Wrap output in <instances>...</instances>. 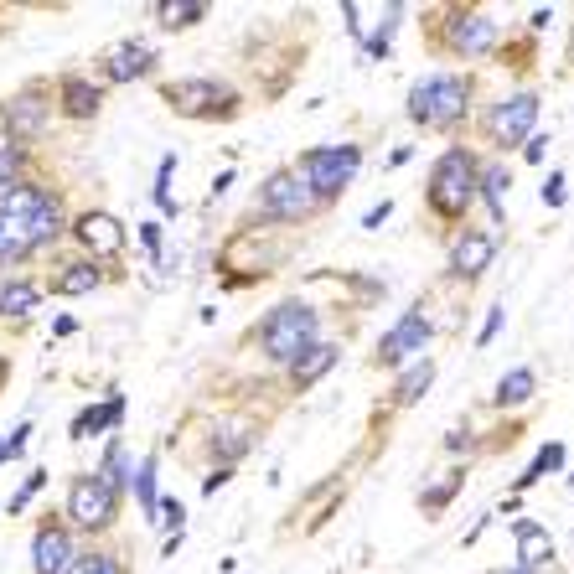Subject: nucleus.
I'll return each instance as SVG.
<instances>
[{
    "instance_id": "obj_9",
    "label": "nucleus",
    "mask_w": 574,
    "mask_h": 574,
    "mask_svg": "<svg viewBox=\"0 0 574 574\" xmlns=\"http://www.w3.org/2000/svg\"><path fill=\"white\" fill-rule=\"evenodd\" d=\"M533 125H538V94L523 88V94H507L487 109V140L492 145H528L533 140Z\"/></svg>"
},
{
    "instance_id": "obj_14",
    "label": "nucleus",
    "mask_w": 574,
    "mask_h": 574,
    "mask_svg": "<svg viewBox=\"0 0 574 574\" xmlns=\"http://www.w3.org/2000/svg\"><path fill=\"white\" fill-rule=\"evenodd\" d=\"M497 259V238L481 233V228H466L456 233V244H450V269H456L461 280H481Z\"/></svg>"
},
{
    "instance_id": "obj_23",
    "label": "nucleus",
    "mask_w": 574,
    "mask_h": 574,
    "mask_svg": "<svg viewBox=\"0 0 574 574\" xmlns=\"http://www.w3.org/2000/svg\"><path fill=\"white\" fill-rule=\"evenodd\" d=\"M399 21H404V6H383L378 26H373V32H362V57H368V63L388 52V42H394V32H399Z\"/></svg>"
},
{
    "instance_id": "obj_15",
    "label": "nucleus",
    "mask_w": 574,
    "mask_h": 574,
    "mask_svg": "<svg viewBox=\"0 0 574 574\" xmlns=\"http://www.w3.org/2000/svg\"><path fill=\"white\" fill-rule=\"evenodd\" d=\"M73 564V538L63 523H42L37 538H32V569L37 574H68Z\"/></svg>"
},
{
    "instance_id": "obj_27",
    "label": "nucleus",
    "mask_w": 574,
    "mask_h": 574,
    "mask_svg": "<svg viewBox=\"0 0 574 574\" xmlns=\"http://www.w3.org/2000/svg\"><path fill=\"white\" fill-rule=\"evenodd\" d=\"M507 187H512V181H507L502 166H487V171H481V181H476V197H487V207H492L497 223L507 218Z\"/></svg>"
},
{
    "instance_id": "obj_29",
    "label": "nucleus",
    "mask_w": 574,
    "mask_h": 574,
    "mask_svg": "<svg viewBox=\"0 0 574 574\" xmlns=\"http://www.w3.org/2000/svg\"><path fill=\"white\" fill-rule=\"evenodd\" d=\"M559 466H564V445H559V440H549V445H543L538 456H533V466L518 476V492H528L538 476H549V471H559Z\"/></svg>"
},
{
    "instance_id": "obj_37",
    "label": "nucleus",
    "mask_w": 574,
    "mask_h": 574,
    "mask_svg": "<svg viewBox=\"0 0 574 574\" xmlns=\"http://www.w3.org/2000/svg\"><path fill=\"white\" fill-rule=\"evenodd\" d=\"M156 512H161V518H156V523H171V528H176V533H181V518H187V507H181V502H176V497H166V502H161V507H156Z\"/></svg>"
},
{
    "instance_id": "obj_8",
    "label": "nucleus",
    "mask_w": 574,
    "mask_h": 574,
    "mask_svg": "<svg viewBox=\"0 0 574 574\" xmlns=\"http://www.w3.org/2000/svg\"><path fill=\"white\" fill-rule=\"evenodd\" d=\"M316 207L321 202L311 197V187L295 171H269L264 176V187H259V213L264 218H275V223H306Z\"/></svg>"
},
{
    "instance_id": "obj_28",
    "label": "nucleus",
    "mask_w": 574,
    "mask_h": 574,
    "mask_svg": "<svg viewBox=\"0 0 574 574\" xmlns=\"http://www.w3.org/2000/svg\"><path fill=\"white\" fill-rule=\"evenodd\" d=\"M249 445H254V430H249V425H223V430L213 435V456H218L223 466H233Z\"/></svg>"
},
{
    "instance_id": "obj_41",
    "label": "nucleus",
    "mask_w": 574,
    "mask_h": 574,
    "mask_svg": "<svg viewBox=\"0 0 574 574\" xmlns=\"http://www.w3.org/2000/svg\"><path fill=\"white\" fill-rule=\"evenodd\" d=\"M140 238H145V249H150V254H161V223H145Z\"/></svg>"
},
{
    "instance_id": "obj_11",
    "label": "nucleus",
    "mask_w": 574,
    "mask_h": 574,
    "mask_svg": "<svg viewBox=\"0 0 574 574\" xmlns=\"http://www.w3.org/2000/svg\"><path fill=\"white\" fill-rule=\"evenodd\" d=\"M47 119H52V104L42 99V88H21V94L0 109V125H6L11 145H21V150L32 145V140H42Z\"/></svg>"
},
{
    "instance_id": "obj_31",
    "label": "nucleus",
    "mask_w": 574,
    "mask_h": 574,
    "mask_svg": "<svg viewBox=\"0 0 574 574\" xmlns=\"http://www.w3.org/2000/svg\"><path fill=\"white\" fill-rule=\"evenodd\" d=\"M461 481H466V471H445V481H435L430 492H419V507H425V512H440L450 497L461 492Z\"/></svg>"
},
{
    "instance_id": "obj_40",
    "label": "nucleus",
    "mask_w": 574,
    "mask_h": 574,
    "mask_svg": "<svg viewBox=\"0 0 574 574\" xmlns=\"http://www.w3.org/2000/svg\"><path fill=\"white\" fill-rule=\"evenodd\" d=\"M502 316H507V311H502V306H497V311H492V316H487V326H481V337H476V342H481V347H487V342H492V337H497V331H502Z\"/></svg>"
},
{
    "instance_id": "obj_26",
    "label": "nucleus",
    "mask_w": 574,
    "mask_h": 574,
    "mask_svg": "<svg viewBox=\"0 0 574 574\" xmlns=\"http://www.w3.org/2000/svg\"><path fill=\"white\" fill-rule=\"evenodd\" d=\"M37 300H42V290L32 280H11V285H0V316H32Z\"/></svg>"
},
{
    "instance_id": "obj_43",
    "label": "nucleus",
    "mask_w": 574,
    "mask_h": 574,
    "mask_svg": "<svg viewBox=\"0 0 574 574\" xmlns=\"http://www.w3.org/2000/svg\"><path fill=\"white\" fill-rule=\"evenodd\" d=\"M487 574H533V569H518V564H497V569H487Z\"/></svg>"
},
{
    "instance_id": "obj_36",
    "label": "nucleus",
    "mask_w": 574,
    "mask_h": 574,
    "mask_svg": "<svg viewBox=\"0 0 574 574\" xmlns=\"http://www.w3.org/2000/svg\"><path fill=\"white\" fill-rule=\"evenodd\" d=\"M543 202L564 207V171H549V181H543Z\"/></svg>"
},
{
    "instance_id": "obj_13",
    "label": "nucleus",
    "mask_w": 574,
    "mask_h": 574,
    "mask_svg": "<svg viewBox=\"0 0 574 574\" xmlns=\"http://www.w3.org/2000/svg\"><path fill=\"white\" fill-rule=\"evenodd\" d=\"M73 238H78V244H83L88 254H99V259L125 254V244H130L125 223H119L114 213H83V218L73 223Z\"/></svg>"
},
{
    "instance_id": "obj_34",
    "label": "nucleus",
    "mask_w": 574,
    "mask_h": 574,
    "mask_svg": "<svg viewBox=\"0 0 574 574\" xmlns=\"http://www.w3.org/2000/svg\"><path fill=\"white\" fill-rule=\"evenodd\" d=\"M68 574H119V564H114V554H73Z\"/></svg>"
},
{
    "instance_id": "obj_5",
    "label": "nucleus",
    "mask_w": 574,
    "mask_h": 574,
    "mask_svg": "<svg viewBox=\"0 0 574 574\" xmlns=\"http://www.w3.org/2000/svg\"><path fill=\"white\" fill-rule=\"evenodd\" d=\"M357 166H362V145H316V150H306L300 156V166H295V176L311 187V197L326 207L331 197H342L347 187H352V176H357Z\"/></svg>"
},
{
    "instance_id": "obj_18",
    "label": "nucleus",
    "mask_w": 574,
    "mask_h": 574,
    "mask_svg": "<svg viewBox=\"0 0 574 574\" xmlns=\"http://www.w3.org/2000/svg\"><path fill=\"white\" fill-rule=\"evenodd\" d=\"M57 104H63L68 119H94L99 104H104V88H99V83H88L83 73H68L63 83H57Z\"/></svg>"
},
{
    "instance_id": "obj_30",
    "label": "nucleus",
    "mask_w": 574,
    "mask_h": 574,
    "mask_svg": "<svg viewBox=\"0 0 574 574\" xmlns=\"http://www.w3.org/2000/svg\"><path fill=\"white\" fill-rule=\"evenodd\" d=\"M135 497H140V512L150 523H156V507H161V497H156V456H145L140 461V476H135Z\"/></svg>"
},
{
    "instance_id": "obj_19",
    "label": "nucleus",
    "mask_w": 574,
    "mask_h": 574,
    "mask_svg": "<svg viewBox=\"0 0 574 574\" xmlns=\"http://www.w3.org/2000/svg\"><path fill=\"white\" fill-rule=\"evenodd\" d=\"M337 357H342V347L337 342H316V347H306L295 362H290V383L295 388H311V383H321L331 368H337Z\"/></svg>"
},
{
    "instance_id": "obj_4",
    "label": "nucleus",
    "mask_w": 574,
    "mask_h": 574,
    "mask_svg": "<svg viewBox=\"0 0 574 574\" xmlns=\"http://www.w3.org/2000/svg\"><path fill=\"white\" fill-rule=\"evenodd\" d=\"M321 342V316L306 306V300H280L275 311H269L264 321H259V347H264V357L269 362H290L306 352V347H316Z\"/></svg>"
},
{
    "instance_id": "obj_42",
    "label": "nucleus",
    "mask_w": 574,
    "mask_h": 574,
    "mask_svg": "<svg viewBox=\"0 0 574 574\" xmlns=\"http://www.w3.org/2000/svg\"><path fill=\"white\" fill-rule=\"evenodd\" d=\"M543 145H549V140H543V135H533V140H528V150H523V156H528V161H543Z\"/></svg>"
},
{
    "instance_id": "obj_2",
    "label": "nucleus",
    "mask_w": 574,
    "mask_h": 574,
    "mask_svg": "<svg viewBox=\"0 0 574 574\" xmlns=\"http://www.w3.org/2000/svg\"><path fill=\"white\" fill-rule=\"evenodd\" d=\"M476 181H481V161L471 156L466 145H450L445 156L430 166V187H425L435 218L461 223L471 213V202H476Z\"/></svg>"
},
{
    "instance_id": "obj_38",
    "label": "nucleus",
    "mask_w": 574,
    "mask_h": 574,
    "mask_svg": "<svg viewBox=\"0 0 574 574\" xmlns=\"http://www.w3.org/2000/svg\"><path fill=\"white\" fill-rule=\"evenodd\" d=\"M388 213H394V202L383 197L378 207H368V218H362V228H368V233H373V228H383V218H388Z\"/></svg>"
},
{
    "instance_id": "obj_12",
    "label": "nucleus",
    "mask_w": 574,
    "mask_h": 574,
    "mask_svg": "<svg viewBox=\"0 0 574 574\" xmlns=\"http://www.w3.org/2000/svg\"><path fill=\"white\" fill-rule=\"evenodd\" d=\"M445 42H450V52H461V57H487L497 47V21L481 16V11H450Z\"/></svg>"
},
{
    "instance_id": "obj_35",
    "label": "nucleus",
    "mask_w": 574,
    "mask_h": 574,
    "mask_svg": "<svg viewBox=\"0 0 574 574\" xmlns=\"http://www.w3.org/2000/svg\"><path fill=\"white\" fill-rule=\"evenodd\" d=\"M26 435H32V425H21L11 440H0V461H16L21 456V450H26Z\"/></svg>"
},
{
    "instance_id": "obj_24",
    "label": "nucleus",
    "mask_w": 574,
    "mask_h": 574,
    "mask_svg": "<svg viewBox=\"0 0 574 574\" xmlns=\"http://www.w3.org/2000/svg\"><path fill=\"white\" fill-rule=\"evenodd\" d=\"M99 285H104V269H99V264H83V259H78V264H63V275L52 280L57 295H88V290H99Z\"/></svg>"
},
{
    "instance_id": "obj_33",
    "label": "nucleus",
    "mask_w": 574,
    "mask_h": 574,
    "mask_svg": "<svg viewBox=\"0 0 574 574\" xmlns=\"http://www.w3.org/2000/svg\"><path fill=\"white\" fill-rule=\"evenodd\" d=\"M171 171H176V156H166L161 166H156V207L171 218L176 213V197H171Z\"/></svg>"
},
{
    "instance_id": "obj_10",
    "label": "nucleus",
    "mask_w": 574,
    "mask_h": 574,
    "mask_svg": "<svg viewBox=\"0 0 574 574\" xmlns=\"http://www.w3.org/2000/svg\"><path fill=\"white\" fill-rule=\"evenodd\" d=\"M425 342H430V316H425V306H414V311H404L394 326L383 331L373 362H378V368H409V362L425 357Z\"/></svg>"
},
{
    "instance_id": "obj_25",
    "label": "nucleus",
    "mask_w": 574,
    "mask_h": 574,
    "mask_svg": "<svg viewBox=\"0 0 574 574\" xmlns=\"http://www.w3.org/2000/svg\"><path fill=\"white\" fill-rule=\"evenodd\" d=\"M156 21L166 26V32H187V26L207 21V6H202V0H161Z\"/></svg>"
},
{
    "instance_id": "obj_7",
    "label": "nucleus",
    "mask_w": 574,
    "mask_h": 574,
    "mask_svg": "<svg viewBox=\"0 0 574 574\" xmlns=\"http://www.w3.org/2000/svg\"><path fill=\"white\" fill-rule=\"evenodd\" d=\"M68 518H73V528H83V533L114 528V518H119V492L104 487L99 471H78V476L68 481Z\"/></svg>"
},
{
    "instance_id": "obj_1",
    "label": "nucleus",
    "mask_w": 574,
    "mask_h": 574,
    "mask_svg": "<svg viewBox=\"0 0 574 574\" xmlns=\"http://www.w3.org/2000/svg\"><path fill=\"white\" fill-rule=\"evenodd\" d=\"M63 233V197L37 187V181H16L0 192V264H21L37 249H47Z\"/></svg>"
},
{
    "instance_id": "obj_20",
    "label": "nucleus",
    "mask_w": 574,
    "mask_h": 574,
    "mask_svg": "<svg viewBox=\"0 0 574 574\" xmlns=\"http://www.w3.org/2000/svg\"><path fill=\"white\" fill-rule=\"evenodd\" d=\"M430 383H435V357H419V362H409V368L399 373V383H394V404H399V409L419 404V399L430 394Z\"/></svg>"
},
{
    "instance_id": "obj_6",
    "label": "nucleus",
    "mask_w": 574,
    "mask_h": 574,
    "mask_svg": "<svg viewBox=\"0 0 574 574\" xmlns=\"http://www.w3.org/2000/svg\"><path fill=\"white\" fill-rule=\"evenodd\" d=\"M161 99L181 119H228V114H238V94L218 78H176V83L161 88Z\"/></svg>"
},
{
    "instance_id": "obj_3",
    "label": "nucleus",
    "mask_w": 574,
    "mask_h": 574,
    "mask_svg": "<svg viewBox=\"0 0 574 574\" xmlns=\"http://www.w3.org/2000/svg\"><path fill=\"white\" fill-rule=\"evenodd\" d=\"M471 109V78L466 73H425L409 88V119L425 130H456Z\"/></svg>"
},
{
    "instance_id": "obj_17",
    "label": "nucleus",
    "mask_w": 574,
    "mask_h": 574,
    "mask_svg": "<svg viewBox=\"0 0 574 574\" xmlns=\"http://www.w3.org/2000/svg\"><path fill=\"white\" fill-rule=\"evenodd\" d=\"M150 68H156V47H150V42H125V47L109 52L104 78L109 83H130V78H145Z\"/></svg>"
},
{
    "instance_id": "obj_21",
    "label": "nucleus",
    "mask_w": 574,
    "mask_h": 574,
    "mask_svg": "<svg viewBox=\"0 0 574 574\" xmlns=\"http://www.w3.org/2000/svg\"><path fill=\"white\" fill-rule=\"evenodd\" d=\"M119 419H125V399H119V394H109V404H99V409H83V414L73 419V440H94V435L114 430Z\"/></svg>"
},
{
    "instance_id": "obj_22",
    "label": "nucleus",
    "mask_w": 574,
    "mask_h": 574,
    "mask_svg": "<svg viewBox=\"0 0 574 574\" xmlns=\"http://www.w3.org/2000/svg\"><path fill=\"white\" fill-rule=\"evenodd\" d=\"M533 394H538V373H533V368H512V373L497 378L492 404H497V409H518V404H528Z\"/></svg>"
},
{
    "instance_id": "obj_39",
    "label": "nucleus",
    "mask_w": 574,
    "mask_h": 574,
    "mask_svg": "<svg viewBox=\"0 0 574 574\" xmlns=\"http://www.w3.org/2000/svg\"><path fill=\"white\" fill-rule=\"evenodd\" d=\"M228 481H233V466H218L213 476H207V481H202V492H207V497H213V492H223V487H228Z\"/></svg>"
},
{
    "instance_id": "obj_16",
    "label": "nucleus",
    "mask_w": 574,
    "mask_h": 574,
    "mask_svg": "<svg viewBox=\"0 0 574 574\" xmlns=\"http://www.w3.org/2000/svg\"><path fill=\"white\" fill-rule=\"evenodd\" d=\"M512 538H518V569H533V574L549 569V559H554V533L549 528L533 523V518H518L512 523Z\"/></svg>"
},
{
    "instance_id": "obj_32",
    "label": "nucleus",
    "mask_w": 574,
    "mask_h": 574,
    "mask_svg": "<svg viewBox=\"0 0 574 574\" xmlns=\"http://www.w3.org/2000/svg\"><path fill=\"white\" fill-rule=\"evenodd\" d=\"M21 171H26V150L21 145H0V192L16 187Z\"/></svg>"
}]
</instances>
